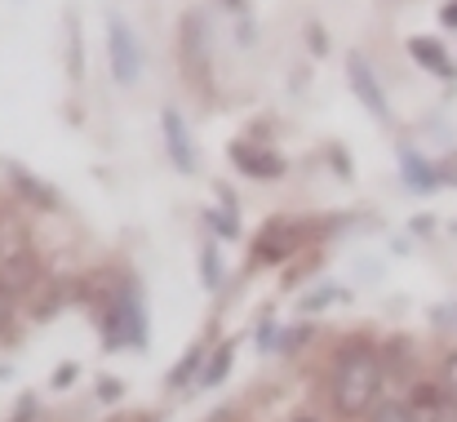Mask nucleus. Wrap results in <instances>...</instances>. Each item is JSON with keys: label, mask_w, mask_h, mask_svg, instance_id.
Wrapping results in <instances>:
<instances>
[{"label": "nucleus", "mask_w": 457, "mask_h": 422, "mask_svg": "<svg viewBox=\"0 0 457 422\" xmlns=\"http://www.w3.org/2000/svg\"><path fill=\"white\" fill-rule=\"evenodd\" d=\"M328 396H333V409L342 418H364L378 409V396H382V360L369 342L351 338L337 347L333 356V374H328Z\"/></svg>", "instance_id": "f257e3e1"}, {"label": "nucleus", "mask_w": 457, "mask_h": 422, "mask_svg": "<svg viewBox=\"0 0 457 422\" xmlns=\"http://www.w3.org/2000/svg\"><path fill=\"white\" fill-rule=\"evenodd\" d=\"M107 58H112V80L116 85H134L138 72H143V49H138V36L125 18L112 13L107 22Z\"/></svg>", "instance_id": "f03ea898"}, {"label": "nucleus", "mask_w": 457, "mask_h": 422, "mask_svg": "<svg viewBox=\"0 0 457 422\" xmlns=\"http://www.w3.org/2000/svg\"><path fill=\"white\" fill-rule=\"evenodd\" d=\"M147 338V325H143V302H138V289H125L120 298H112L107 307V342L120 347V342H143Z\"/></svg>", "instance_id": "7ed1b4c3"}, {"label": "nucleus", "mask_w": 457, "mask_h": 422, "mask_svg": "<svg viewBox=\"0 0 457 422\" xmlns=\"http://www.w3.org/2000/svg\"><path fill=\"white\" fill-rule=\"evenodd\" d=\"M346 76H351L355 98H360V103H364L378 121H391L386 94H382V85H378V76H373V67H369V58H364V54H351V58H346Z\"/></svg>", "instance_id": "20e7f679"}, {"label": "nucleus", "mask_w": 457, "mask_h": 422, "mask_svg": "<svg viewBox=\"0 0 457 422\" xmlns=\"http://www.w3.org/2000/svg\"><path fill=\"white\" fill-rule=\"evenodd\" d=\"M160 130H164V147H169V160L178 173H195V147H191V130L182 121V112L164 107L160 112Z\"/></svg>", "instance_id": "39448f33"}, {"label": "nucleus", "mask_w": 457, "mask_h": 422, "mask_svg": "<svg viewBox=\"0 0 457 422\" xmlns=\"http://www.w3.org/2000/svg\"><path fill=\"white\" fill-rule=\"evenodd\" d=\"M231 160H236L240 173L262 178V182H271V178L285 173V156H280V151H267V147H253V142H236V147H231Z\"/></svg>", "instance_id": "423d86ee"}, {"label": "nucleus", "mask_w": 457, "mask_h": 422, "mask_svg": "<svg viewBox=\"0 0 457 422\" xmlns=\"http://www.w3.org/2000/svg\"><path fill=\"white\" fill-rule=\"evenodd\" d=\"M294 249H298V227H294V223H271V227L262 232V241H258L253 258L276 263V258H285V254H294Z\"/></svg>", "instance_id": "0eeeda50"}, {"label": "nucleus", "mask_w": 457, "mask_h": 422, "mask_svg": "<svg viewBox=\"0 0 457 422\" xmlns=\"http://www.w3.org/2000/svg\"><path fill=\"white\" fill-rule=\"evenodd\" d=\"M409 54H413L427 72H436V76H453V63H449V54H445L440 40H431V36H413V40H409Z\"/></svg>", "instance_id": "6e6552de"}, {"label": "nucleus", "mask_w": 457, "mask_h": 422, "mask_svg": "<svg viewBox=\"0 0 457 422\" xmlns=\"http://www.w3.org/2000/svg\"><path fill=\"white\" fill-rule=\"evenodd\" d=\"M9 182H13V187H18L36 209H58V191H54V187H45V182H36L22 165H9Z\"/></svg>", "instance_id": "1a4fd4ad"}, {"label": "nucleus", "mask_w": 457, "mask_h": 422, "mask_svg": "<svg viewBox=\"0 0 457 422\" xmlns=\"http://www.w3.org/2000/svg\"><path fill=\"white\" fill-rule=\"evenodd\" d=\"M400 165H404V182H409V187H418V191H431V187L440 182V173H436L418 151H409V147L400 151Z\"/></svg>", "instance_id": "9d476101"}, {"label": "nucleus", "mask_w": 457, "mask_h": 422, "mask_svg": "<svg viewBox=\"0 0 457 422\" xmlns=\"http://www.w3.org/2000/svg\"><path fill=\"white\" fill-rule=\"evenodd\" d=\"M418 414H422V422H457V401H449L445 392H422Z\"/></svg>", "instance_id": "9b49d317"}, {"label": "nucleus", "mask_w": 457, "mask_h": 422, "mask_svg": "<svg viewBox=\"0 0 457 422\" xmlns=\"http://www.w3.org/2000/svg\"><path fill=\"white\" fill-rule=\"evenodd\" d=\"M231 360H236V347H231V342H222V347L209 356V365H204V374H200V387L222 383V378H227V369H231Z\"/></svg>", "instance_id": "f8f14e48"}, {"label": "nucleus", "mask_w": 457, "mask_h": 422, "mask_svg": "<svg viewBox=\"0 0 457 422\" xmlns=\"http://www.w3.org/2000/svg\"><path fill=\"white\" fill-rule=\"evenodd\" d=\"M369 422H422V414H418L413 401H386V405L373 409V418Z\"/></svg>", "instance_id": "ddd939ff"}, {"label": "nucleus", "mask_w": 457, "mask_h": 422, "mask_svg": "<svg viewBox=\"0 0 457 422\" xmlns=\"http://www.w3.org/2000/svg\"><path fill=\"white\" fill-rule=\"evenodd\" d=\"M204 356H209V347H191V351L178 360V369L169 374V383H173V387H187V378L200 369V360H204Z\"/></svg>", "instance_id": "4468645a"}, {"label": "nucleus", "mask_w": 457, "mask_h": 422, "mask_svg": "<svg viewBox=\"0 0 457 422\" xmlns=\"http://www.w3.org/2000/svg\"><path fill=\"white\" fill-rule=\"evenodd\" d=\"M200 267H204V289H218V284H222V267H218V249H213V245H204Z\"/></svg>", "instance_id": "2eb2a0df"}, {"label": "nucleus", "mask_w": 457, "mask_h": 422, "mask_svg": "<svg viewBox=\"0 0 457 422\" xmlns=\"http://www.w3.org/2000/svg\"><path fill=\"white\" fill-rule=\"evenodd\" d=\"M440 392L457 401V351L453 356H445V365H440Z\"/></svg>", "instance_id": "dca6fc26"}, {"label": "nucleus", "mask_w": 457, "mask_h": 422, "mask_svg": "<svg viewBox=\"0 0 457 422\" xmlns=\"http://www.w3.org/2000/svg\"><path fill=\"white\" fill-rule=\"evenodd\" d=\"M342 298V289H333V284H324V289H315L311 298L303 302V311H315V307H324V302H337Z\"/></svg>", "instance_id": "f3484780"}, {"label": "nucleus", "mask_w": 457, "mask_h": 422, "mask_svg": "<svg viewBox=\"0 0 457 422\" xmlns=\"http://www.w3.org/2000/svg\"><path fill=\"white\" fill-rule=\"evenodd\" d=\"M333 165H337L342 178H351V165H346V151H342V147H333Z\"/></svg>", "instance_id": "a211bd4d"}, {"label": "nucleus", "mask_w": 457, "mask_h": 422, "mask_svg": "<svg viewBox=\"0 0 457 422\" xmlns=\"http://www.w3.org/2000/svg\"><path fill=\"white\" fill-rule=\"evenodd\" d=\"M71 378H76V365H62V369L54 374V387H67Z\"/></svg>", "instance_id": "6ab92c4d"}, {"label": "nucleus", "mask_w": 457, "mask_h": 422, "mask_svg": "<svg viewBox=\"0 0 457 422\" xmlns=\"http://www.w3.org/2000/svg\"><path fill=\"white\" fill-rule=\"evenodd\" d=\"M112 396H120V383L116 378H103V401H112Z\"/></svg>", "instance_id": "aec40b11"}, {"label": "nucleus", "mask_w": 457, "mask_h": 422, "mask_svg": "<svg viewBox=\"0 0 457 422\" xmlns=\"http://www.w3.org/2000/svg\"><path fill=\"white\" fill-rule=\"evenodd\" d=\"M440 18H445V27H457V0L445 4V13H440Z\"/></svg>", "instance_id": "412c9836"}, {"label": "nucleus", "mask_w": 457, "mask_h": 422, "mask_svg": "<svg viewBox=\"0 0 457 422\" xmlns=\"http://www.w3.org/2000/svg\"><path fill=\"white\" fill-rule=\"evenodd\" d=\"M222 4H227V9H240V4H245V0H222Z\"/></svg>", "instance_id": "4be33fe9"}, {"label": "nucleus", "mask_w": 457, "mask_h": 422, "mask_svg": "<svg viewBox=\"0 0 457 422\" xmlns=\"http://www.w3.org/2000/svg\"><path fill=\"white\" fill-rule=\"evenodd\" d=\"M294 422H320V418H311V414H298V418H294Z\"/></svg>", "instance_id": "5701e85b"}]
</instances>
